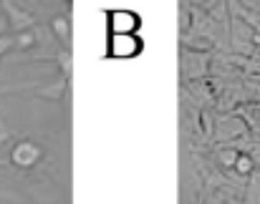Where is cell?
Wrapping results in <instances>:
<instances>
[{
  "label": "cell",
  "mask_w": 260,
  "mask_h": 204,
  "mask_svg": "<svg viewBox=\"0 0 260 204\" xmlns=\"http://www.w3.org/2000/svg\"><path fill=\"white\" fill-rule=\"evenodd\" d=\"M0 8H3V13H5V20H8V28L13 30V33H23V30H33V25H36V18L25 10V8H20L18 3H13V0H3L0 3Z\"/></svg>",
  "instance_id": "277c9868"
},
{
  "label": "cell",
  "mask_w": 260,
  "mask_h": 204,
  "mask_svg": "<svg viewBox=\"0 0 260 204\" xmlns=\"http://www.w3.org/2000/svg\"><path fill=\"white\" fill-rule=\"evenodd\" d=\"M210 63H212L210 53H197V51L182 48V53H179V76H182V81L184 84L202 81L210 73Z\"/></svg>",
  "instance_id": "6da1fadb"
},
{
  "label": "cell",
  "mask_w": 260,
  "mask_h": 204,
  "mask_svg": "<svg viewBox=\"0 0 260 204\" xmlns=\"http://www.w3.org/2000/svg\"><path fill=\"white\" fill-rule=\"evenodd\" d=\"M255 167H258V164H255V156H253V154H240L233 172H235L240 179H250V177L255 174Z\"/></svg>",
  "instance_id": "8fae6325"
},
{
  "label": "cell",
  "mask_w": 260,
  "mask_h": 204,
  "mask_svg": "<svg viewBox=\"0 0 260 204\" xmlns=\"http://www.w3.org/2000/svg\"><path fill=\"white\" fill-rule=\"evenodd\" d=\"M41 159H43V146H38L30 139H20L10 149V164L15 169H33L41 164Z\"/></svg>",
  "instance_id": "3957f363"
},
{
  "label": "cell",
  "mask_w": 260,
  "mask_h": 204,
  "mask_svg": "<svg viewBox=\"0 0 260 204\" xmlns=\"http://www.w3.org/2000/svg\"><path fill=\"white\" fill-rule=\"evenodd\" d=\"M8 139H10V129H8L5 121H0V144H5Z\"/></svg>",
  "instance_id": "9a60e30c"
},
{
  "label": "cell",
  "mask_w": 260,
  "mask_h": 204,
  "mask_svg": "<svg viewBox=\"0 0 260 204\" xmlns=\"http://www.w3.org/2000/svg\"><path fill=\"white\" fill-rule=\"evenodd\" d=\"M233 113H238V116L245 121V126H248V131H250L253 136H260V101L243 103V106H238Z\"/></svg>",
  "instance_id": "52a82bcc"
},
{
  "label": "cell",
  "mask_w": 260,
  "mask_h": 204,
  "mask_svg": "<svg viewBox=\"0 0 260 204\" xmlns=\"http://www.w3.org/2000/svg\"><path fill=\"white\" fill-rule=\"evenodd\" d=\"M69 84H71V81H66L63 76H58L53 84H48V86L38 89L36 94H38L41 99H48V101L61 103V101H63V96H66V91H69Z\"/></svg>",
  "instance_id": "9c48e42d"
},
{
  "label": "cell",
  "mask_w": 260,
  "mask_h": 204,
  "mask_svg": "<svg viewBox=\"0 0 260 204\" xmlns=\"http://www.w3.org/2000/svg\"><path fill=\"white\" fill-rule=\"evenodd\" d=\"M13 38H15V48L18 51H30L38 43V30L36 28L33 30H23V33H15Z\"/></svg>",
  "instance_id": "4fadbf2b"
},
{
  "label": "cell",
  "mask_w": 260,
  "mask_h": 204,
  "mask_svg": "<svg viewBox=\"0 0 260 204\" xmlns=\"http://www.w3.org/2000/svg\"><path fill=\"white\" fill-rule=\"evenodd\" d=\"M15 48V38L10 35V33H5V35H0V58L8 53V51H13Z\"/></svg>",
  "instance_id": "5bb4252c"
},
{
  "label": "cell",
  "mask_w": 260,
  "mask_h": 204,
  "mask_svg": "<svg viewBox=\"0 0 260 204\" xmlns=\"http://www.w3.org/2000/svg\"><path fill=\"white\" fill-rule=\"evenodd\" d=\"M51 33L56 35V40L61 43V48L71 51V20L66 15H56L51 20Z\"/></svg>",
  "instance_id": "ba28073f"
},
{
  "label": "cell",
  "mask_w": 260,
  "mask_h": 204,
  "mask_svg": "<svg viewBox=\"0 0 260 204\" xmlns=\"http://www.w3.org/2000/svg\"><path fill=\"white\" fill-rule=\"evenodd\" d=\"M139 23L142 20L134 10H111L109 13V28L114 35H134Z\"/></svg>",
  "instance_id": "5b68a950"
},
{
  "label": "cell",
  "mask_w": 260,
  "mask_h": 204,
  "mask_svg": "<svg viewBox=\"0 0 260 204\" xmlns=\"http://www.w3.org/2000/svg\"><path fill=\"white\" fill-rule=\"evenodd\" d=\"M248 126L245 121L238 116V113H222L215 118V134H212V141H217L220 146H228L243 136H248Z\"/></svg>",
  "instance_id": "7a4b0ae2"
},
{
  "label": "cell",
  "mask_w": 260,
  "mask_h": 204,
  "mask_svg": "<svg viewBox=\"0 0 260 204\" xmlns=\"http://www.w3.org/2000/svg\"><path fill=\"white\" fill-rule=\"evenodd\" d=\"M238 156H240V151H238V149H233V146H217V151H215L217 164H220V167H225V169H235Z\"/></svg>",
  "instance_id": "7c38bea8"
},
{
  "label": "cell",
  "mask_w": 260,
  "mask_h": 204,
  "mask_svg": "<svg viewBox=\"0 0 260 204\" xmlns=\"http://www.w3.org/2000/svg\"><path fill=\"white\" fill-rule=\"evenodd\" d=\"M0 13H3V8H0Z\"/></svg>",
  "instance_id": "2e32d148"
},
{
  "label": "cell",
  "mask_w": 260,
  "mask_h": 204,
  "mask_svg": "<svg viewBox=\"0 0 260 204\" xmlns=\"http://www.w3.org/2000/svg\"><path fill=\"white\" fill-rule=\"evenodd\" d=\"M142 51V40L137 35H111L109 38V56L114 58H132Z\"/></svg>",
  "instance_id": "8992f818"
},
{
  "label": "cell",
  "mask_w": 260,
  "mask_h": 204,
  "mask_svg": "<svg viewBox=\"0 0 260 204\" xmlns=\"http://www.w3.org/2000/svg\"><path fill=\"white\" fill-rule=\"evenodd\" d=\"M53 61H56L61 76H63L66 81H71V76H74V53L66 51V48H58V51L53 53Z\"/></svg>",
  "instance_id": "30bf717a"
}]
</instances>
